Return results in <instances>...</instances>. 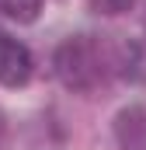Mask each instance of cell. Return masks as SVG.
<instances>
[{
    "instance_id": "6da1fadb",
    "label": "cell",
    "mask_w": 146,
    "mask_h": 150,
    "mask_svg": "<svg viewBox=\"0 0 146 150\" xmlns=\"http://www.w3.org/2000/svg\"><path fill=\"white\" fill-rule=\"evenodd\" d=\"M129 45H111L94 35H73L56 49V77L73 91H94L111 70H129Z\"/></svg>"
},
{
    "instance_id": "7a4b0ae2",
    "label": "cell",
    "mask_w": 146,
    "mask_h": 150,
    "mask_svg": "<svg viewBox=\"0 0 146 150\" xmlns=\"http://www.w3.org/2000/svg\"><path fill=\"white\" fill-rule=\"evenodd\" d=\"M32 77V52L18 38L0 32V84L4 87H21Z\"/></svg>"
},
{
    "instance_id": "3957f363",
    "label": "cell",
    "mask_w": 146,
    "mask_h": 150,
    "mask_svg": "<svg viewBox=\"0 0 146 150\" xmlns=\"http://www.w3.org/2000/svg\"><path fill=\"white\" fill-rule=\"evenodd\" d=\"M115 136L122 150H146V105H132L115 119Z\"/></svg>"
},
{
    "instance_id": "277c9868",
    "label": "cell",
    "mask_w": 146,
    "mask_h": 150,
    "mask_svg": "<svg viewBox=\"0 0 146 150\" xmlns=\"http://www.w3.org/2000/svg\"><path fill=\"white\" fill-rule=\"evenodd\" d=\"M38 11H42V0H0V14L11 21H21V25L35 21Z\"/></svg>"
},
{
    "instance_id": "5b68a950",
    "label": "cell",
    "mask_w": 146,
    "mask_h": 150,
    "mask_svg": "<svg viewBox=\"0 0 146 150\" xmlns=\"http://www.w3.org/2000/svg\"><path fill=\"white\" fill-rule=\"evenodd\" d=\"M136 0H87V7L94 11V14H122V11H129Z\"/></svg>"
}]
</instances>
